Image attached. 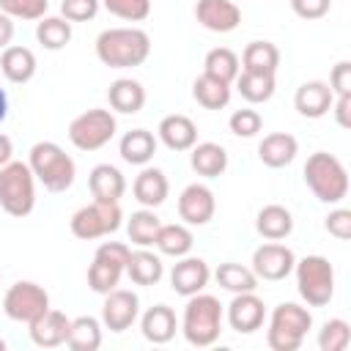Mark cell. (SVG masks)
<instances>
[{"label": "cell", "mask_w": 351, "mask_h": 351, "mask_svg": "<svg viewBox=\"0 0 351 351\" xmlns=\"http://www.w3.org/2000/svg\"><path fill=\"white\" fill-rule=\"evenodd\" d=\"M151 55V36L143 27H107L96 36V58L110 69L143 66Z\"/></svg>", "instance_id": "1"}, {"label": "cell", "mask_w": 351, "mask_h": 351, "mask_svg": "<svg viewBox=\"0 0 351 351\" xmlns=\"http://www.w3.org/2000/svg\"><path fill=\"white\" fill-rule=\"evenodd\" d=\"M222 318L225 310L217 296L211 293H192L186 296V307L181 315V335L195 348H208L222 335Z\"/></svg>", "instance_id": "2"}, {"label": "cell", "mask_w": 351, "mask_h": 351, "mask_svg": "<svg viewBox=\"0 0 351 351\" xmlns=\"http://www.w3.org/2000/svg\"><path fill=\"white\" fill-rule=\"evenodd\" d=\"M304 184L310 192L329 206H337L348 195V173L343 162L329 151H315L304 162Z\"/></svg>", "instance_id": "3"}, {"label": "cell", "mask_w": 351, "mask_h": 351, "mask_svg": "<svg viewBox=\"0 0 351 351\" xmlns=\"http://www.w3.org/2000/svg\"><path fill=\"white\" fill-rule=\"evenodd\" d=\"M27 165L36 176V181L44 184V189H49V192H66L77 178L74 159L52 140L36 143L27 154Z\"/></svg>", "instance_id": "4"}, {"label": "cell", "mask_w": 351, "mask_h": 351, "mask_svg": "<svg viewBox=\"0 0 351 351\" xmlns=\"http://www.w3.org/2000/svg\"><path fill=\"white\" fill-rule=\"evenodd\" d=\"M313 326V313L296 302H282L269 315L266 343L271 351H296L302 348L307 332Z\"/></svg>", "instance_id": "5"}, {"label": "cell", "mask_w": 351, "mask_h": 351, "mask_svg": "<svg viewBox=\"0 0 351 351\" xmlns=\"http://www.w3.org/2000/svg\"><path fill=\"white\" fill-rule=\"evenodd\" d=\"M0 208L11 217H27L36 208V176L27 162L0 167Z\"/></svg>", "instance_id": "6"}, {"label": "cell", "mask_w": 351, "mask_h": 351, "mask_svg": "<svg viewBox=\"0 0 351 351\" xmlns=\"http://www.w3.org/2000/svg\"><path fill=\"white\" fill-rule=\"evenodd\" d=\"M296 291L310 307H324L335 296V269L324 255H304L293 263Z\"/></svg>", "instance_id": "7"}, {"label": "cell", "mask_w": 351, "mask_h": 351, "mask_svg": "<svg viewBox=\"0 0 351 351\" xmlns=\"http://www.w3.org/2000/svg\"><path fill=\"white\" fill-rule=\"evenodd\" d=\"M115 129H118L115 115L110 110L93 107V110L80 112L69 123V140L77 151H99L115 137Z\"/></svg>", "instance_id": "8"}, {"label": "cell", "mask_w": 351, "mask_h": 351, "mask_svg": "<svg viewBox=\"0 0 351 351\" xmlns=\"http://www.w3.org/2000/svg\"><path fill=\"white\" fill-rule=\"evenodd\" d=\"M123 222V211L118 203H101V200H93L82 208H77L69 219V228L77 239L82 241H93V239H101V236H110L121 228Z\"/></svg>", "instance_id": "9"}, {"label": "cell", "mask_w": 351, "mask_h": 351, "mask_svg": "<svg viewBox=\"0 0 351 351\" xmlns=\"http://www.w3.org/2000/svg\"><path fill=\"white\" fill-rule=\"evenodd\" d=\"M49 310V293L33 280H16L3 296V313L16 324H33Z\"/></svg>", "instance_id": "10"}, {"label": "cell", "mask_w": 351, "mask_h": 351, "mask_svg": "<svg viewBox=\"0 0 351 351\" xmlns=\"http://www.w3.org/2000/svg\"><path fill=\"white\" fill-rule=\"evenodd\" d=\"M293 263H296V255H293L291 247H285L280 241H266L252 252V266L250 269L255 271L258 280L280 282L288 274H293Z\"/></svg>", "instance_id": "11"}, {"label": "cell", "mask_w": 351, "mask_h": 351, "mask_svg": "<svg viewBox=\"0 0 351 351\" xmlns=\"http://www.w3.org/2000/svg\"><path fill=\"white\" fill-rule=\"evenodd\" d=\"M140 318V299L134 291L126 288H112L110 293H104V304H101V326L110 332H126L134 321Z\"/></svg>", "instance_id": "12"}, {"label": "cell", "mask_w": 351, "mask_h": 351, "mask_svg": "<svg viewBox=\"0 0 351 351\" xmlns=\"http://www.w3.org/2000/svg\"><path fill=\"white\" fill-rule=\"evenodd\" d=\"M228 324L230 329H236L239 335H252L263 326L266 321V304L255 291L247 293H233L230 304H228Z\"/></svg>", "instance_id": "13"}, {"label": "cell", "mask_w": 351, "mask_h": 351, "mask_svg": "<svg viewBox=\"0 0 351 351\" xmlns=\"http://www.w3.org/2000/svg\"><path fill=\"white\" fill-rule=\"evenodd\" d=\"M214 211H217V200L206 184H189L178 195V217L184 219V225L203 228L214 219Z\"/></svg>", "instance_id": "14"}, {"label": "cell", "mask_w": 351, "mask_h": 351, "mask_svg": "<svg viewBox=\"0 0 351 351\" xmlns=\"http://www.w3.org/2000/svg\"><path fill=\"white\" fill-rule=\"evenodd\" d=\"M211 280V269L203 258H192V255H184L178 258V263H173L170 269V288L178 293V296H192V293H200Z\"/></svg>", "instance_id": "15"}, {"label": "cell", "mask_w": 351, "mask_h": 351, "mask_svg": "<svg viewBox=\"0 0 351 351\" xmlns=\"http://www.w3.org/2000/svg\"><path fill=\"white\" fill-rule=\"evenodd\" d=\"M195 19L211 33H233L241 25V8L233 0H197Z\"/></svg>", "instance_id": "16"}, {"label": "cell", "mask_w": 351, "mask_h": 351, "mask_svg": "<svg viewBox=\"0 0 351 351\" xmlns=\"http://www.w3.org/2000/svg\"><path fill=\"white\" fill-rule=\"evenodd\" d=\"M332 101H335V93L329 88V82L324 80H307L296 88L293 93V107L302 118H324L329 110H332Z\"/></svg>", "instance_id": "17"}, {"label": "cell", "mask_w": 351, "mask_h": 351, "mask_svg": "<svg viewBox=\"0 0 351 351\" xmlns=\"http://www.w3.org/2000/svg\"><path fill=\"white\" fill-rule=\"evenodd\" d=\"M30 329V340L38 346V348H58L66 343L69 337V329H71V318L60 310H47L44 315H38L33 324H27Z\"/></svg>", "instance_id": "18"}, {"label": "cell", "mask_w": 351, "mask_h": 351, "mask_svg": "<svg viewBox=\"0 0 351 351\" xmlns=\"http://www.w3.org/2000/svg\"><path fill=\"white\" fill-rule=\"evenodd\" d=\"M156 140L165 143L170 151H189L197 143V126H195V121L189 115L173 112V115H165L159 121Z\"/></svg>", "instance_id": "19"}, {"label": "cell", "mask_w": 351, "mask_h": 351, "mask_svg": "<svg viewBox=\"0 0 351 351\" xmlns=\"http://www.w3.org/2000/svg\"><path fill=\"white\" fill-rule=\"evenodd\" d=\"M176 329H178V318L167 304H154L140 315V332L154 346L170 343L176 337Z\"/></svg>", "instance_id": "20"}, {"label": "cell", "mask_w": 351, "mask_h": 351, "mask_svg": "<svg viewBox=\"0 0 351 351\" xmlns=\"http://www.w3.org/2000/svg\"><path fill=\"white\" fill-rule=\"evenodd\" d=\"M132 192H134V200H137L140 206L156 208V206H162V203L167 200V195H170V181H167L165 170L145 165V167L137 173V178H134V184H132Z\"/></svg>", "instance_id": "21"}, {"label": "cell", "mask_w": 351, "mask_h": 351, "mask_svg": "<svg viewBox=\"0 0 351 351\" xmlns=\"http://www.w3.org/2000/svg\"><path fill=\"white\" fill-rule=\"evenodd\" d=\"M296 154H299V143L288 132H271L258 143V159L271 170L288 167L296 159Z\"/></svg>", "instance_id": "22"}, {"label": "cell", "mask_w": 351, "mask_h": 351, "mask_svg": "<svg viewBox=\"0 0 351 351\" xmlns=\"http://www.w3.org/2000/svg\"><path fill=\"white\" fill-rule=\"evenodd\" d=\"M88 186H90V195L93 200H101V203H118L126 192V178L123 173L115 167V165H96L88 176Z\"/></svg>", "instance_id": "23"}, {"label": "cell", "mask_w": 351, "mask_h": 351, "mask_svg": "<svg viewBox=\"0 0 351 351\" xmlns=\"http://www.w3.org/2000/svg\"><path fill=\"white\" fill-rule=\"evenodd\" d=\"M36 55H33V49H27V47H16V44H8L5 49H3V55H0V71H3V77L8 80V82H14V85H25V82H30L33 77H36Z\"/></svg>", "instance_id": "24"}, {"label": "cell", "mask_w": 351, "mask_h": 351, "mask_svg": "<svg viewBox=\"0 0 351 351\" xmlns=\"http://www.w3.org/2000/svg\"><path fill=\"white\" fill-rule=\"evenodd\" d=\"M156 145H159V140H156L154 132H148V129H132V132H126V134L121 137L118 154H121V159H123L126 165L145 167V165L154 159Z\"/></svg>", "instance_id": "25"}, {"label": "cell", "mask_w": 351, "mask_h": 351, "mask_svg": "<svg viewBox=\"0 0 351 351\" xmlns=\"http://www.w3.org/2000/svg\"><path fill=\"white\" fill-rule=\"evenodd\" d=\"M189 165L203 178H219L228 170V151L219 143H195L189 148Z\"/></svg>", "instance_id": "26"}, {"label": "cell", "mask_w": 351, "mask_h": 351, "mask_svg": "<svg viewBox=\"0 0 351 351\" xmlns=\"http://www.w3.org/2000/svg\"><path fill=\"white\" fill-rule=\"evenodd\" d=\"M255 230H258L266 241H282V239H288L291 230H293V217H291V211H288L285 206L269 203V206H263V208L258 211V217H255Z\"/></svg>", "instance_id": "27"}, {"label": "cell", "mask_w": 351, "mask_h": 351, "mask_svg": "<svg viewBox=\"0 0 351 351\" xmlns=\"http://www.w3.org/2000/svg\"><path fill=\"white\" fill-rule=\"evenodd\" d=\"M107 101H110V107H112L115 112L134 115V112H140L143 104H145V88H143L137 80H132V77H121V80H115V82L110 85Z\"/></svg>", "instance_id": "28"}, {"label": "cell", "mask_w": 351, "mask_h": 351, "mask_svg": "<svg viewBox=\"0 0 351 351\" xmlns=\"http://www.w3.org/2000/svg\"><path fill=\"white\" fill-rule=\"evenodd\" d=\"M123 271L129 274V280L134 285H156L162 280V274H165V263H162V258L156 252H151L148 247H140L137 252L129 255Z\"/></svg>", "instance_id": "29"}, {"label": "cell", "mask_w": 351, "mask_h": 351, "mask_svg": "<svg viewBox=\"0 0 351 351\" xmlns=\"http://www.w3.org/2000/svg\"><path fill=\"white\" fill-rule=\"evenodd\" d=\"M192 244H195V236L186 225H159V233L154 239V247L159 250V255H170V258H184L192 252Z\"/></svg>", "instance_id": "30"}, {"label": "cell", "mask_w": 351, "mask_h": 351, "mask_svg": "<svg viewBox=\"0 0 351 351\" xmlns=\"http://www.w3.org/2000/svg\"><path fill=\"white\" fill-rule=\"evenodd\" d=\"M233 82H236V90L241 93V99L250 104H263L277 90L274 74H263V71H239V77Z\"/></svg>", "instance_id": "31"}, {"label": "cell", "mask_w": 351, "mask_h": 351, "mask_svg": "<svg viewBox=\"0 0 351 351\" xmlns=\"http://www.w3.org/2000/svg\"><path fill=\"white\" fill-rule=\"evenodd\" d=\"M280 69V49L271 41H250L241 52V71H263L277 74Z\"/></svg>", "instance_id": "32"}, {"label": "cell", "mask_w": 351, "mask_h": 351, "mask_svg": "<svg viewBox=\"0 0 351 351\" xmlns=\"http://www.w3.org/2000/svg\"><path fill=\"white\" fill-rule=\"evenodd\" d=\"M192 96L206 110H222L230 101V82H222V80H217V77H211V74L203 71L192 82Z\"/></svg>", "instance_id": "33"}, {"label": "cell", "mask_w": 351, "mask_h": 351, "mask_svg": "<svg viewBox=\"0 0 351 351\" xmlns=\"http://www.w3.org/2000/svg\"><path fill=\"white\" fill-rule=\"evenodd\" d=\"M66 346L71 351H96L101 346V321L93 318V315L71 318V329H69Z\"/></svg>", "instance_id": "34"}, {"label": "cell", "mask_w": 351, "mask_h": 351, "mask_svg": "<svg viewBox=\"0 0 351 351\" xmlns=\"http://www.w3.org/2000/svg\"><path fill=\"white\" fill-rule=\"evenodd\" d=\"M214 280L219 288L230 291V293H247V291H255L258 288V277L250 266H241V263H219L217 271H214Z\"/></svg>", "instance_id": "35"}, {"label": "cell", "mask_w": 351, "mask_h": 351, "mask_svg": "<svg viewBox=\"0 0 351 351\" xmlns=\"http://www.w3.org/2000/svg\"><path fill=\"white\" fill-rule=\"evenodd\" d=\"M159 225L162 219L156 217L154 208H140V211H132V217L126 219V233H129V241L137 244V247H154V239L159 233Z\"/></svg>", "instance_id": "36"}, {"label": "cell", "mask_w": 351, "mask_h": 351, "mask_svg": "<svg viewBox=\"0 0 351 351\" xmlns=\"http://www.w3.org/2000/svg\"><path fill=\"white\" fill-rule=\"evenodd\" d=\"M36 38L44 49H63L71 41V22L63 16H41L36 25Z\"/></svg>", "instance_id": "37"}, {"label": "cell", "mask_w": 351, "mask_h": 351, "mask_svg": "<svg viewBox=\"0 0 351 351\" xmlns=\"http://www.w3.org/2000/svg\"><path fill=\"white\" fill-rule=\"evenodd\" d=\"M203 71L217 77V80H222V82H233L239 77V71H241V60H239V55L233 49L214 47V49H208V55L203 60Z\"/></svg>", "instance_id": "38"}, {"label": "cell", "mask_w": 351, "mask_h": 351, "mask_svg": "<svg viewBox=\"0 0 351 351\" xmlns=\"http://www.w3.org/2000/svg\"><path fill=\"white\" fill-rule=\"evenodd\" d=\"M121 274H123V269H118V266H112V263H107V261L93 258V263L88 266V285H90L93 293H101V296H104V293H110L112 288H118Z\"/></svg>", "instance_id": "39"}, {"label": "cell", "mask_w": 351, "mask_h": 351, "mask_svg": "<svg viewBox=\"0 0 351 351\" xmlns=\"http://www.w3.org/2000/svg\"><path fill=\"white\" fill-rule=\"evenodd\" d=\"M351 340V329L343 318H329L318 332V348L321 351H346Z\"/></svg>", "instance_id": "40"}, {"label": "cell", "mask_w": 351, "mask_h": 351, "mask_svg": "<svg viewBox=\"0 0 351 351\" xmlns=\"http://www.w3.org/2000/svg\"><path fill=\"white\" fill-rule=\"evenodd\" d=\"M49 0H0V11L8 14L11 19H25V22H36L41 16H47Z\"/></svg>", "instance_id": "41"}, {"label": "cell", "mask_w": 351, "mask_h": 351, "mask_svg": "<svg viewBox=\"0 0 351 351\" xmlns=\"http://www.w3.org/2000/svg\"><path fill=\"white\" fill-rule=\"evenodd\" d=\"M101 5L126 22H143L151 14V0H101Z\"/></svg>", "instance_id": "42"}, {"label": "cell", "mask_w": 351, "mask_h": 351, "mask_svg": "<svg viewBox=\"0 0 351 351\" xmlns=\"http://www.w3.org/2000/svg\"><path fill=\"white\" fill-rule=\"evenodd\" d=\"M228 126L236 137H255L263 129V118H261L258 110L241 107V110H233V115L228 118Z\"/></svg>", "instance_id": "43"}, {"label": "cell", "mask_w": 351, "mask_h": 351, "mask_svg": "<svg viewBox=\"0 0 351 351\" xmlns=\"http://www.w3.org/2000/svg\"><path fill=\"white\" fill-rule=\"evenodd\" d=\"M101 0H63L60 3V16L69 22H88L99 14Z\"/></svg>", "instance_id": "44"}, {"label": "cell", "mask_w": 351, "mask_h": 351, "mask_svg": "<svg viewBox=\"0 0 351 351\" xmlns=\"http://www.w3.org/2000/svg\"><path fill=\"white\" fill-rule=\"evenodd\" d=\"M129 255H132V250H129L123 241H101V244L96 247V255H93V258L107 261V263H112V266H118V269H126Z\"/></svg>", "instance_id": "45"}, {"label": "cell", "mask_w": 351, "mask_h": 351, "mask_svg": "<svg viewBox=\"0 0 351 351\" xmlns=\"http://www.w3.org/2000/svg\"><path fill=\"white\" fill-rule=\"evenodd\" d=\"M324 228L329 230V236H335V239H340V241H348V239H351V211H348V208H335V211H329Z\"/></svg>", "instance_id": "46"}, {"label": "cell", "mask_w": 351, "mask_h": 351, "mask_svg": "<svg viewBox=\"0 0 351 351\" xmlns=\"http://www.w3.org/2000/svg\"><path fill=\"white\" fill-rule=\"evenodd\" d=\"M288 3L299 19H321L332 8V0H288Z\"/></svg>", "instance_id": "47"}, {"label": "cell", "mask_w": 351, "mask_h": 351, "mask_svg": "<svg viewBox=\"0 0 351 351\" xmlns=\"http://www.w3.org/2000/svg\"><path fill=\"white\" fill-rule=\"evenodd\" d=\"M329 88H332L335 96H348L351 93V63L348 60H340V63L332 66Z\"/></svg>", "instance_id": "48"}, {"label": "cell", "mask_w": 351, "mask_h": 351, "mask_svg": "<svg viewBox=\"0 0 351 351\" xmlns=\"http://www.w3.org/2000/svg\"><path fill=\"white\" fill-rule=\"evenodd\" d=\"M329 112H335V121H337L340 129H351V93L348 96H335Z\"/></svg>", "instance_id": "49"}, {"label": "cell", "mask_w": 351, "mask_h": 351, "mask_svg": "<svg viewBox=\"0 0 351 351\" xmlns=\"http://www.w3.org/2000/svg\"><path fill=\"white\" fill-rule=\"evenodd\" d=\"M14 38V19L0 11V49H5Z\"/></svg>", "instance_id": "50"}, {"label": "cell", "mask_w": 351, "mask_h": 351, "mask_svg": "<svg viewBox=\"0 0 351 351\" xmlns=\"http://www.w3.org/2000/svg\"><path fill=\"white\" fill-rule=\"evenodd\" d=\"M11 156H14V143H11V137H8V134H3V132H0V167H3V165H8V162H11Z\"/></svg>", "instance_id": "51"}, {"label": "cell", "mask_w": 351, "mask_h": 351, "mask_svg": "<svg viewBox=\"0 0 351 351\" xmlns=\"http://www.w3.org/2000/svg\"><path fill=\"white\" fill-rule=\"evenodd\" d=\"M5 115H8V96H5V90L0 88V123L5 121Z\"/></svg>", "instance_id": "52"}, {"label": "cell", "mask_w": 351, "mask_h": 351, "mask_svg": "<svg viewBox=\"0 0 351 351\" xmlns=\"http://www.w3.org/2000/svg\"><path fill=\"white\" fill-rule=\"evenodd\" d=\"M0 351H5V340L3 337H0Z\"/></svg>", "instance_id": "53"}]
</instances>
